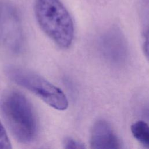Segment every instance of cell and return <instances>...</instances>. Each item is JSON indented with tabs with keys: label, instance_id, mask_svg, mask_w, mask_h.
Segmentation results:
<instances>
[{
	"label": "cell",
	"instance_id": "cell-3",
	"mask_svg": "<svg viewBox=\"0 0 149 149\" xmlns=\"http://www.w3.org/2000/svg\"><path fill=\"white\" fill-rule=\"evenodd\" d=\"M6 76L17 84L26 88L48 105L59 111L68 107V100L63 91L42 76L27 69L8 66Z\"/></svg>",
	"mask_w": 149,
	"mask_h": 149
},
{
	"label": "cell",
	"instance_id": "cell-10",
	"mask_svg": "<svg viewBox=\"0 0 149 149\" xmlns=\"http://www.w3.org/2000/svg\"><path fill=\"white\" fill-rule=\"evenodd\" d=\"M143 47L144 54L149 61V27L146 30L144 34Z\"/></svg>",
	"mask_w": 149,
	"mask_h": 149
},
{
	"label": "cell",
	"instance_id": "cell-9",
	"mask_svg": "<svg viewBox=\"0 0 149 149\" xmlns=\"http://www.w3.org/2000/svg\"><path fill=\"white\" fill-rule=\"evenodd\" d=\"M63 147L69 149L84 148V145L80 141L72 137H66L63 140Z\"/></svg>",
	"mask_w": 149,
	"mask_h": 149
},
{
	"label": "cell",
	"instance_id": "cell-4",
	"mask_svg": "<svg viewBox=\"0 0 149 149\" xmlns=\"http://www.w3.org/2000/svg\"><path fill=\"white\" fill-rule=\"evenodd\" d=\"M24 36L20 17L14 8L7 4L0 6V45L13 53L20 52Z\"/></svg>",
	"mask_w": 149,
	"mask_h": 149
},
{
	"label": "cell",
	"instance_id": "cell-2",
	"mask_svg": "<svg viewBox=\"0 0 149 149\" xmlns=\"http://www.w3.org/2000/svg\"><path fill=\"white\" fill-rule=\"evenodd\" d=\"M34 13L42 30L58 46L69 48L74 34L72 19L59 0H36Z\"/></svg>",
	"mask_w": 149,
	"mask_h": 149
},
{
	"label": "cell",
	"instance_id": "cell-7",
	"mask_svg": "<svg viewBox=\"0 0 149 149\" xmlns=\"http://www.w3.org/2000/svg\"><path fill=\"white\" fill-rule=\"evenodd\" d=\"M133 137L144 147L149 148V126L143 120L134 122L131 126Z\"/></svg>",
	"mask_w": 149,
	"mask_h": 149
},
{
	"label": "cell",
	"instance_id": "cell-6",
	"mask_svg": "<svg viewBox=\"0 0 149 149\" xmlns=\"http://www.w3.org/2000/svg\"><path fill=\"white\" fill-rule=\"evenodd\" d=\"M105 37L102 48L106 56L114 62L122 61L126 55L125 41L119 33L114 31Z\"/></svg>",
	"mask_w": 149,
	"mask_h": 149
},
{
	"label": "cell",
	"instance_id": "cell-1",
	"mask_svg": "<svg viewBox=\"0 0 149 149\" xmlns=\"http://www.w3.org/2000/svg\"><path fill=\"white\" fill-rule=\"evenodd\" d=\"M0 109L15 138L20 143L33 141L38 132V122L28 99L16 90L6 91L0 99Z\"/></svg>",
	"mask_w": 149,
	"mask_h": 149
},
{
	"label": "cell",
	"instance_id": "cell-5",
	"mask_svg": "<svg viewBox=\"0 0 149 149\" xmlns=\"http://www.w3.org/2000/svg\"><path fill=\"white\" fill-rule=\"evenodd\" d=\"M90 144L95 149H118L122 148L120 139L111 125L104 119L97 120L92 126Z\"/></svg>",
	"mask_w": 149,
	"mask_h": 149
},
{
	"label": "cell",
	"instance_id": "cell-8",
	"mask_svg": "<svg viewBox=\"0 0 149 149\" xmlns=\"http://www.w3.org/2000/svg\"><path fill=\"white\" fill-rule=\"evenodd\" d=\"M11 148L12 146L9 138L0 120V149H10Z\"/></svg>",
	"mask_w": 149,
	"mask_h": 149
}]
</instances>
